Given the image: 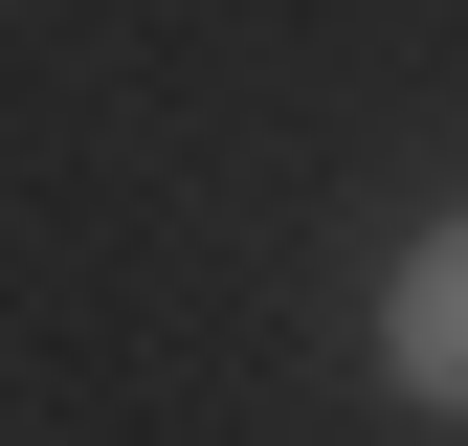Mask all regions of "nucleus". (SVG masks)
Listing matches in <instances>:
<instances>
[{
    "mask_svg": "<svg viewBox=\"0 0 468 446\" xmlns=\"http://www.w3.org/2000/svg\"><path fill=\"white\" fill-rule=\"evenodd\" d=\"M379 379H401V402H468V246H446V223L379 268Z\"/></svg>",
    "mask_w": 468,
    "mask_h": 446,
    "instance_id": "nucleus-1",
    "label": "nucleus"
}]
</instances>
